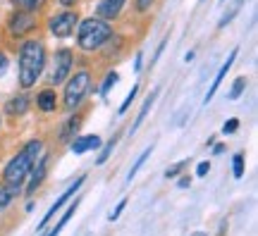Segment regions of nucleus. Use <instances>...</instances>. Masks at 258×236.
I'll return each mask as SVG.
<instances>
[{"instance_id":"f8f14e48","label":"nucleus","mask_w":258,"mask_h":236,"mask_svg":"<svg viewBox=\"0 0 258 236\" xmlns=\"http://www.w3.org/2000/svg\"><path fill=\"white\" fill-rule=\"evenodd\" d=\"M101 145V138L98 136H79L77 141H72V150L77 155L86 153V150H96Z\"/></svg>"},{"instance_id":"f3484780","label":"nucleus","mask_w":258,"mask_h":236,"mask_svg":"<svg viewBox=\"0 0 258 236\" xmlns=\"http://www.w3.org/2000/svg\"><path fill=\"white\" fill-rule=\"evenodd\" d=\"M241 5H244V0H234V3H232V5H230V10L225 12V17L220 19V27H225L227 22H232V19H234V15H237V12H239V10H241Z\"/></svg>"},{"instance_id":"393cba45","label":"nucleus","mask_w":258,"mask_h":236,"mask_svg":"<svg viewBox=\"0 0 258 236\" xmlns=\"http://www.w3.org/2000/svg\"><path fill=\"white\" fill-rule=\"evenodd\" d=\"M244 86H246V79H237V82H234V86H232L230 98H232V100H237V98H239L241 91H244Z\"/></svg>"},{"instance_id":"dca6fc26","label":"nucleus","mask_w":258,"mask_h":236,"mask_svg":"<svg viewBox=\"0 0 258 236\" xmlns=\"http://www.w3.org/2000/svg\"><path fill=\"white\" fill-rule=\"evenodd\" d=\"M77 205H79V200H74L72 205H70V210H67V212H64L62 217H60V222H57V224H55V229H53V231H50V234H48V236H57V234H60V231H62V227H64V224H67V219H70V217H72V215H74V210H77Z\"/></svg>"},{"instance_id":"4be33fe9","label":"nucleus","mask_w":258,"mask_h":236,"mask_svg":"<svg viewBox=\"0 0 258 236\" xmlns=\"http://www.w3.org/2000/svg\"><path fill=\"white\" fill-rule=\"evenodd\" d=\"M117 79H120V76H117V74H115V72H110V74H108V79H105V82H103V86H101V93H103V96H105V93H108V91H110V89H112V86L117 84Z\"/></svg>"},{"instance_id":"412c9836","label":"nucleus","mask_w":258,"mask_h":236,"mask_svg":"<svg viewBox=\"0 0 258 236\" xmlns=\"http://www.w3.org/2000/svg\"><path fill=\"white\" fill-rule=\"evenodd\" d=\"M10 200H12V191H10L8 186H0V210L8 208Z\"/></svg>"},{"instance_id":"6ab92c4d","label":"nucleus","mask_w":258,"mask_h":236,"mask_svg":"<svg viewBox=\"0 0 258 236\" xmlns=\"http://www.w3.org/2000/svg\"><path fill=\"white\" fill-rule=\"evenodd\" d=\"M77 129H79V119H77V117H70V122H67V124L62 127V134H60V138H70L74 131H77Z\"/></svg>"},{"instance_id":"f704fd0d","label":"nucleus","mask_w":258,"mask_h":236,"mask_svg":"<svg viewBox=\"0 0 258 236\" xmlns=\"http://www.w3.org/2000/svg\"><path fill=\"white\" fill-rule=\"evenodd\" d=\"M191 236H206V234H203V231H194Z\"/></svg>"},{"instance_id":"423d86ee","label":"nucleus","mask_w":258,"mask_h":236,"mask_svg":"<svg viewBox=\"0 0 258 236\" xmlns=\"http://www.w3.org/2000/svg\"><path fill=\"white\" fill-rule=\"evenodd\" d=\"M74 24H77V15L74 12H62V15H55V17L50 19V31L55 36L64 38L74 31Z\"/></svg>"},{"instance_id":"b1692460","label":"nucleus","mask_w":258,"mask_h":236,"mask_svg":"<svg viewBox=\"0 0 258 236\" xmlns=\"http://www.w3.org/2000/svg\"><path fill=\"white\" fill-rule=\"evenodd\" d=\"M232 165H234V177H237V179L244 177V155H234Z\"/></svg>"},{"instance_id":"c85d7f7f","label":"nucleus","mask_w":258,"mask_h":236,"mask_svg":"<svg viewBox=\"0 0 258 236\" xmlns=\"http://www.w3.org/2000/svg\"><path fill=\"white\" fill-rule=\"evenodd\" d=\"M124 205H127V200H120V203H117V208H115V210L110 212V222H115V219L120 217L122 210H124Z\"/></svg>"},{"instance_id":"aec40b11","label":"nucleus","mask_w":258,"mask_h":236,"mask_svg":"<svg viewBox=\"0 0 258 236\" xmlns=\"http://www.w3.org/2000/svg\"><path fill=\"white\" fill-rule=\"evenodd\" d=\"M17 8H22V10H27V12H31V10H36L43 0H12Z\"/></svg>"},{"instance_id":"5701e85b","label":"nucleus","mask_w":258,"mask_h":236,"mask_svg":"<svg viewBox=\"0 0 258 236\" xmlns=\"http://www.w3.org/2000/svg\"><path fill=\"white\" fill-rule=\"evenodd\" d=\"M137 91H139V86H132V91H129V96L124 98V103L120 105V112H117V115H124V112H127V108L132 105V100L137 98Z\"/></svg>"},{"instance_id":"bb28decb","label":"nucleus","mask_w":258,"mask_h":236,"mask_svg":"<svg viewBox=\"0 0 258 236\" xmlns=\"http://www.w3.org/2000/svg\"><path fill=\"white\" fill-rule=\"evenodd\" d=\"M237 127H239V119H230V122H225L222 131H225V134H234V131H237Z\"/></svg>"},{"instance_id":"1a4fd4ad","label":"nucleus","mask_w":258,"mask_h":236,"mask_svg":"<svg viewBox=\"0 0 258 236\" xmlns=\"http://www.w3.org/2000/svg\"><path fill=\"white\" fill-rule=\"evenodd\" d=\"M237 60V50H232L230 55H227V60L222 62V67H220V72H218V76H215V82H213V86L208 89V93H206V98H203V103H208V100L215 96V91H218V86L222 84V79H225V74L230 72V67H232V62Z\"/></svg>"},{"instance_id":"2eb2a0df","label":"nucleus","mask_w":258,"mask_h":236,"mask_svg":"<svg viewBox=\"0 0 258 236\" xmlns=\"http://www.w3.org/2000/svg\"><path fill=\"white\" fill-rule=\"evenodd\" d=\"M156 98H158V91H153V93H151V96H148L146 100H144V105H141V112H139V117H137V122H134V127H132V131H137V129L141 127V122L146 119L148 110H151V105L156 103Z\"/></svg>"},{"instance_id":"9d476101","label":"nucleus","mask_w":258,"mask_h":236,"mask_svg":"<svg viewBox=\"0 0 258 236\" xmlns=\"http://www.w3.org/2000/svg\"><path fill=\"white\" fill-rule=\"evenodd\" d=\"M31 170H34V167H31ZM46 172H48V158H41V160H38V165H36V170H34V172H29V174H31V182H29L27 193H34V191L41 186V182H43Z\"/></svg>"},{"instance_id":"7c9ffc66","label":"nucleus","mask_w":258,"mask_h":236,"mask_svg":"<svg viewBox=\"0 0 258 236\" xmlns=\"http://www.w3.org/2000/svg\"><path fill=\"white\" fill-rule=\"evenodd\" d=\"M208 170H211V165L201 163V165H199V170H196V174H199V177H206V174H208Z\"/></svg>"},{"instance_id":"a211bd4d","label":"nucleus","mask_w":258,"mask_h":236,"mask_svg":"<svg viewBox=\"0 0 258 236\" xmlns=\"http://www.w3.org/2000/svg\"><path fill=\"white\" fill-rule=\"evenodd\" d=\"M151 150H153V145H151V148H146V150H144V155H141V158H139L137 163H134V167H132V170H129V174H127V182H132V179L137 177L139 167H141V165L146 163V158H148V155H151Z\"/></svg>"},{"instance_id":"39448f33","label":"nucleus","mask_w":258,"mask_h":236,"mask_svg":"<svg viewBox=\"0 0 258 236\" xmlns=\"http://www.w3.org/2000/svg\"><path fill=\"white\" fill-rule=\"evenodd\" d=\"M72 69V53L70 50H57L55 62H53V74H50V82L53 84H62L67 79V74Z\"/></svg>"},{"instance_id":"f257e3e1","label":"nucleus","mask_w":258,"mask_h":236,"mask_svg":"<svg viewBox=\"0 0 258 236\" xmlns=\"http://www.w3.org/2000/svg\"><path fill=\"white\" fill-rule=\"evenodd\" d=\"M43 64H46V48L38 41H27L22 50H19V84L29 89L34 86L36 79L43 72Z\"/></svg>"},{"instance_id":"ddd939ff","label":"nucleus","mask_w":258,"mask_h":236,"mask_svg":"<svg viewBox=\"0 0 258 236\" xmlns=\"http://www.w3.org/2000/svg\"><path fill=\"white\" fill-rule=\"evenodd\" d=\"M29 110V100H27V96H19V98H12L5 105V112H10V115H24Z\"/></svg>"},{"instance_id":"2f4dec72","label":"nucleus","mask_w":258,"mask_h":236,"mask_svg":"<svg viewBox=\"0 0 258 236\" xmlns=\"http://www.w3.org/2000/svg\"><path fill=\"white\" fill-rule=\"evenodd\" d=\"M5 69H8V57H5V55L0 53V74L5 72Z\"/></svg>"},{"instance_id":"4468645a","label":"nucleus","mask_w":258,"mask_h":236,"mask_svg":"<svg viewBox=\"0 0 258 236\" xmlns=\"http://www.w3.org/2000/svg\"><path fill=\"white\" fill-rule=\"evenodd\" d=\"M38 108L43 110V112H50V110H55V93L46 89V91L38 93Z\"/></svg>"},{"instance_id":"9b49d317","label":"nucleus","mask_w":258,"mask_h":236,"mask_svg":"<svg viewBox=\"0 0 258 236\" xmlns=\"http://www.w3.org/2000/svg\"><path fill=\"white\" fill-rule=\"evenodd\" d=\"M122 5H124V0H103L101 5H98V17H103V19L117 17Z\"/></svg>"},{"instance_id":"a878e982","label":"nucleus","mask_w":258,"mask_h":236,"mask_svg":"<svg viewBox=\"0 0 258 236\" xmlns=\"http://www.w3.org/2000/svg\"><path fill=\"white\" fill-rule=\"evenodd\" d=\"M112 148H115V138H112L110 143H108V145H105V148H103V153L98 155V165H103V163H105V160H108V158H110Z\"/></svg>"},{"instance_id":"20e7f679","label":"nucleus","mask_w":258,"mask_h":236,"mask_svg":"<svg viewBox=\"0 0 258 236\" xmlns=\"http://www.w3.org/2000/svg\"><path fill=\"white\" fill-rule=\"evenodd\" d=\"M89 84H91L89 72H77L72 79H70L67 89H64V108L70 110V112H72V110L84 100L86 91H89Z\"/></svg>"},{"instance_id":"cd10ccee","label":"nucleus","mask_w":258,"mask_h":236,"mask_svg":"<svg viewBox=\"0 0 258 236\" xmlns=\"http://www.w3.org/2000/svg\"><path fill=\"white\" fill-rule=\"evenodd\" d=\"M184 165H186V160H184V163H177V165H172V167H170V170H167V172H165V177H167V179H170V177H177V174L182 172V167H184Z\"/></svg>"},{"instance_id":"c9c22d12","label":"nucleus","mask_w":258,"mask_h":236,"mask_svg":"<svg viewBox=\"0 0 258 236\" xmlns=\"http://www.w3.org/2000/svg\"><path fill=\"white\" fill-rule=\"evenodd\" d=\"M220 3H225V0H220Z\"/></svg>"},{"instance_id":"7ed1b4c3","label":"nucleus","mask_w":258,"mask_h":236,"mask_svg":"<svg viewBox=\"0 0 258 236\" xmlns=\"http://www.w3.org/2000/svg\"><path fill=\"white\" fill-rule=\"evenodd\" d=\"M34 163H36V160L29 155L27 148H24L17 158H12V160L8 163V167H5V184H8V189L12 191V196L22 189V184H24V179L29 177Z\"/></svg>"},{"instance_id":"0eeeda50","label":"nucleus","mask_w":258,"mask_h":236,"mask_svg":"<svg viewBox=\"0 0 258 236\" xmlns=\"http://www.w3.org/2000/svg\"><path fill=\"white\" fill-rule=\"evenodd\" d=\"M36 27V17L31 15V12H17L15 17L10 19V31L15 34V36H24L27 31H31V29Z\"/></svg>"},{"instance_id":"72a5a7b5","label":"nucleus","mask_w":258,"mask_h":236,"mask_svg":"<svg viewBox=\"0 0 258 236\" xmlns=\"http://www.w3.org/2000/svg\"><path fill=\"white\" fill-rule=\"evenodd\" d=\"M60 3H62V5H74L77 0H60Z\"/></svg>"},{"instance_id":"c756f323","label":"nucleus","mask_w":258,"mask_h":236,"mask_svg":"<svg viewBox=\"0 0 258 236\" xmlns=\"http://www.w3.org/2000/svg\"><path fill=\"white\" fill-rule=\"evenodd\" d=\"M151 5H153V0H137V8L141 10V12H146Z\"/></svg>"},{"instance_id":"6e6552de","label":"nucleus","mask_w":258,"mask_h":236,"mask_svg":"<svg viewBox=\"0 0 258 236\" xmlns=\"http://www.w3.org/2000/svg\"><path fill=\"white\" fill-rule=\"evenodd\" d=\"M82 184H84V177H79V179H77V182H74L72 186H70V189L64 191L62 196H60V198H57L55 203H53V208H50V210H48V212H46V215H43V219H41V224H38L36 229H43V227H46V224H48V219H50V217H53V215H55V212H57V210H60V205H64L67 200L72 198L74 193H77V189H79Z\"/></svg>"},{"instance_id":"f03ea898","label":"nucleus","mask_w":258,"mask_h":236,"mask_svg":"<svg viewBox=\"0 0 258 236\" xmlns=\"http://www.w3.org/2000/svg\"><path fill=\"white\" fill-rule=\"evenodd\" d=\"M110 36H112V29L105 19H86L79 27V38L77 41H79V46L84 50H96Z\"/></svg>"},{"instance_id":"473e14b6","label":"nucleus","mask_w":258,"mask_h":236,"mask_svg":"<svg viewBox=\"0 0 258 236\" xmlns=\"http://www.w3.org/2000/svg\"><path fill=\"white\" fill-rule=\"evenodd\" d=\"M186 186H189V177H182L179 179V189H186Z\"/></svg>"}]
</instances>
